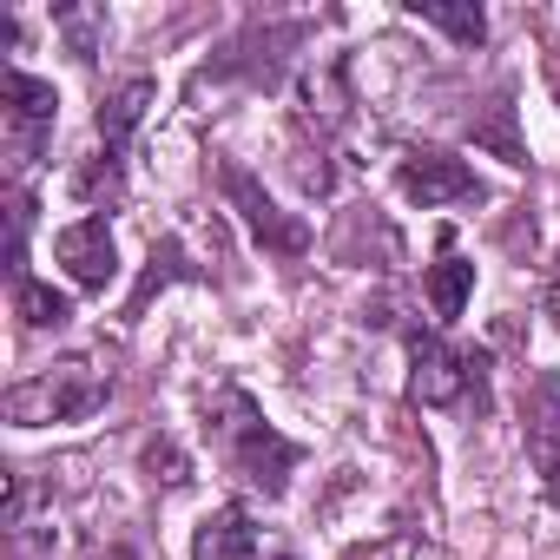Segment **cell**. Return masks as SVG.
<instances>
[{"mask_svg": "<svg viewBox=\"0 0 560 560\" xmlns=\"http://www.w3.org/2000/svg\"><path fill=\"white\" fill-rule=\"evenodd\" d=\"M547 317H553V324H560V284H553V291H547Z\"/></svg>", "mask_w": 560, "mask_h": 560, "instance_id": "20", "label": "cell"}, {"mask_svg": "<svg viewBox=\"0 0 560 560\" xmlns=\"http://www.w3.org/2000/svg\"><path fill=\"white\" fill-rule=\"evenodd\" d=\"M178 277H198V270L185 264V244H178V237H159V244H152V264H145V277H139V291L126 298V324H139L145 304H152L165 284H178Z\"/></svg>", "mask_w": 560, "mask_h": 560, "instance_id": "13", "label": "cell"}, {"mask_svg": "<svg viewBox=\"0 0 560 560\" xmlns=\"http://www.w3.org/2000/svg\"><path fill=\"white\" fill-rule=\"evenodd\" d=\"M350 73H343V60H317V67H304V80H298V132L311 139H337L343 126H350Z\"/></svg>", "mask_w": 560, "mask_h": 560, "instance_id": "8", "label": "cell"}, {"mask_svg": "<svg viewBox=\"0 0 560 560\" xmlns=\"http://www.w3.org/2000/svg\"><path fill=\"white\" fill-rule=\"evenodd\" d=\"M468 291H475V264H468V257H455V231H442V257H435V264H429V277H422V298H429L435 324H462Z\"/></svg>", "mask_w": 560, "mask_h": 560, "instance_id": "11", "label": "cell"}, {"mask_svg": "<svg viewBox=\"0 0 560 560\" xmlns=\"http://www.w3.org/2000/svg\"><path fill=\"white\" fill-rule=\"evenodd\" d=\"M152 100H159V80H145V73H139V80H126V86H113V93H106V106H100V119H93V126H100V145H106V152H126V145H132V132L145 126Z\"/></svg>", "mask_w": 560, "mask_h": 560, "instance_id": "12", "label": "cell"}, {"mask_svg": "<svg viewBox=\"0 0 560 560\" xmlns=\"http://www.w3.org/2000/svg\"><path fill=\"white\" fill-rule=\"evenodd\" d=\"M224 198H231V211L244 218V231H250L264 250H277V257H304V250H311V224L291 218L244 165H224Z\"/></svg>", "mask_w": 560, "mask_h": 560, "instance_id": "6", "label": "cell"}, {"mask_svg": "<svg viewBox=\"0 0 560 560\" xmlns=\"http://www.w3.org/2000/svg\"><path fill=\"white\" fill-rule=\"evenodd\" d=\"M250 553H257V514L244 501L211 508L191 534V560H250Z\"/></svg>", "mask_w": 560, "mask_h": 560, "instance_id": "9", "label": "cell"}, {"mask_svg": "<svg viewBox=\"0 0 560 560\" xmlns=\"http://www.w3.org/2000/svg\"><path fill=\"white\" fill-rule=\"evenodd\" d=\"M205 435H211L218 462L231 468V481H244L264 501H284L291 494V475H298L304 448L264 422V409H257V396L244 383H218L205 396Z\"/></svg>", "mask_w": 560, "mask_h": 560, "instance_id": "1", "label": "cell"}, {"mask_svg": "<svg viewBox=\"0 0 560 560\" xmlns=\"http://www.w3.org/2000/svg\"><path fill=\"white\" fill-rule=\"evenodd\" d=\"M54 119H60V100H54L47 80H34V73H21V67L0 73V139H8V178H14V185H21V178L40 165V152L54 145Z\"/></svg>", "mask_w": 560, "mask_h": 560, "instance_id": "4", "label": "cell"}, {"mask_svg": "<svg viewBox=\"0 0 560 560\" xmlns=\"http://www.w3.org/2000/svg\"><path fill=\"white\" fill-rule=\"evenodd\" d=\"M396 191H402L409 205H422V211L481 205V198H488V185L475 178V165L455 159V152H442V145H409V152L396 159Z\"/></svg>", "mask_w": 560, "mask_h": 560, "instance_id": "5", "label": "cell"}, {"mask_svg": "<svg viewBox=\"0 0 560 560\" xmlns=\"http://www.w3.org/2000/svg\"><path fill=\"white\" fill-rule=\"evenodd\" d=\"M409 14L422 21V27H442L448 40H462V47H481L488 40V14L481 8H448V0H409Z\"/></svg>", "mask_w": 560, "mask_h": 560, "instance_id": "15", "label": "cell"}, {"mask_svg": "<svg viewBox=\"0 0 560 560\" xmlns=\"http://www.w3.org/2000/svg\"><path fill=\"white\" fill-rule=\"evenodd\" d=\"M402 350H409V402H422V409H468V402L488 409V357L455 350L435 330H402Z\"/></svg>", "mask_w": 560, "mask_h": 560, "instance_id": "3", "label": "cell"}, {"mask_svg": "<svg viewBox=\"0 0 560 560\" xmlns=\"http://www.w3.org/2000/svg\"><path fill=\"white\" fill-rule=\"evenodd\" d=\"M527 455H534L547 494L560 501V383L553 376L534 383V402H527Z\"/></svg>", "mask_w": 560, "mask_h": 560, "instance_id": "10", "label": "cell"}, {"mask_svg": "<svg viewBox=\"0 0 560 560\" xmlns=\"http://www.w3.org/2000/svg\"><path fill=\"white\" fill-rule=\"evenodd\" d=\"M553 264H560V257H553Z\"/></svg>", "mask_w": 560, "mask_h": 560, "instance_id": "22", "label": "cell"}, {"mask_svg": "<svg viewBox=\"0 0 560 560\" xmlns=\"http://www.w3.org/2000/svg\"><path fill=\"white\" fill-rule=\"evenodd\" d=\"M277 560H298V553H277Z\"/></svg>", "mask_w": 560, "mask_h": 560, "instance_id": "21", "label": "cell"}, {"mask_svg": "<svg viewBox=\"0 0 560 560\" xmlns=\"http://www.w3.org/2000/svg\"><path fill=\"white\" fill-rule=\"evenodd\" d=\"M139 462H145V475H152V481H165V488H178V481H185V468H191V462L178 455V442H165V435H159V442H145V455H139Z\"/></svg>", "mask_w": 560, "mask_h": 560, "instance_id": "18", "label": "cell"}, {"mask_svg": "<svg viewBox=\"0 0 560 560\" xmlns=\"http://www.w3.org/2000/svg\"><path fill=\"white\" fill-rule=\"evenodd\" d=\"M54 257H60V270L73 277L80 291H106L113 277H119V244H113V224L106 218H73L54 237Z\"/></svg>", "mask_w": 560, "mask_h": 560, "instance_id": "7", "label": "cell"}, {"mask_svg": "<svg viewBox=\"0 0 560 560\" xmlns=\"http://www.w3.org/2000/svg\"><path fill=\"white\" fill-rule=\"evenodd\" d=\"M106 396H113V376H106L93 357H60V363H47L40 376L14 383L0 409H8L14 429H67V422L100 416Z\"/></svg>", "mask_w": 560, "mask_h": 560, "instance_id": "2", "label": "cell"}, {"mask_svg": "<svg viewBox=\"0 0 560 560\" xmlns=\"http://www.w3.org/2000/svg\"><path fill=\"white\" fill-rule=\"evenodd\" d=\"M73 198L80 205H119L126 198V152H86V165L73 172Z\"/></svg>", "mask_w": 560, "mask_h": 560, "instance_id": "14", "label": "cell"}, {"mask_svg": "<svg viewBox=\"0 0 560 560\" xmlns=\"http://www.w3.org/2000/svg\"><path fill=\"white\" fill-rule=\"evenodd\" d=\"M14 317L27 324V330H60V324H73V298H60L54 284H14Z\"/></svg>", "mask_w": 560, "mask_h": 560, "instance_id": "16", "label": "cell"}, {"mask_svg": "<svg viewBox=\"0 0 560 560\" xmlns=\"http://www.w3.org/2000/svg\"><path fill=\"white\" fill-rule=\"evenodd\" d=\"M27 231H34V198L14 191V205H8V277L14 284H27Z\"/></svg>", "mask_w": 560, "mask_h": 560, "instance_id": "17", "label": "cell"}, {"mask_svg": "<svg viewBox=\"0 0 560 560\" xmlns=\"http://www.w3.org/2000/svg\"><path fill=\"white\" fill-rule=\"evenodd\" d=\"M60 27H67L73 54H80V60H93V34L106 27V14H93V8H67V14H60Z\"/></svg>", "mask_w": 560, "mask_h": 560, "instance_id": "19", "label": "cell"}]
</instances>
